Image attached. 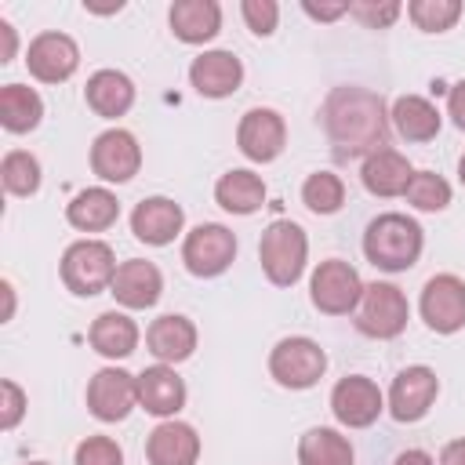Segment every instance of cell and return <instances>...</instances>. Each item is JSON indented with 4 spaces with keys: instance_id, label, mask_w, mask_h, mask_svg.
Listing matches in <instances>:
<instances>
[{
    "instance_id": "obj_1",
    "label": "cell",
    "mask_w": 465,
    "mask_h": 465,
    "mask_svg": "<svg viewBox=\"0 0 465 465\" xmlns=\"http://www.w3.org/2000/svg\"><path fill=\"white\" fill-rule=\"evenodd\" d=\"M323 131L338 156H371L389 149V109L371 87H334L323 102Z\"/></svg>"
},
{
    "instance_id": "obj_2",
    "label": "cell",
    "mask_w": 465,
    "mask_h": 465,
    "mask_svg": "<svg viewBox=\"0 0 465 465\" xmlns=\"http://www.w3.org/2000/svg\"><path fill=\"white\" fill-rule=\"evenodd\" d=\"M421 243H425L421 225L414 218H407V214H396V211L371 218V225L363 232V254H367V262L374 269H385V272L411 269L418 262V254H421Z\"/></svg>"
},
{
    "instance_id": "obj_3",
    "label": "cell",
    "mask_w": 465,
    "mask_h": 465,
    "mask_svg": "<svg viewBox=\"0 0 465 465\" xmlns=\"http://www.w3.org/2000/svg\"><path fill=\"white\" fill-rule=\"evenodd\" d=\"M258 258H262V272L272 287H294L302 280L305 258H309L305 229L291 218L269 222V229L262 232V243H258Z\"/></svg>"
},
{
    "instance_id": "obj_4",
    "label": "cell",
    "mask_w": 465,
    "mask_h": 465,
    "mask_svg": "<svg viewBox=\"0 0 465 465\" xmlns=\"http://www.w3.org/2000/svg\"><path fill=\"white\" fill-rule=\"evenodd\" d=\"M116 276V258H113V247L102 243V240H76L65 247L62 254V283L80 294V298H91L98 291H105Z\"/></svg>"
},
{
    "instance_id": "obj_5",
    "label": "cell",
    "mask_w": 465,
    "mask_h": 465,
    "mask_svg": "<svg viewBox=\"0 0 465 465\" xmlns=\"http://www.w3.org/2000/svg\"><path fill=\"white\" fill-rule=\"evenodd\" d=\"M407 316H411L407 294L396 283L374 280L363 287V298L356 305V331L367 338H396L403 334Z\"/></svg>"
},
{
    "instance_id": "obj_6",
    "label": "cell",
    "mask_w": 465,
    "mask_h": 465,
    "mask_svg": "<svg viewBox=\"0 0 465 465\" xmlns=\"http://www.w3.org/2000/svg\"><path fill=\"white\" fill-rule=\"evenodd\" d=\"M327 371V352L312 338H283L269 352V374L283 389H312Z\"/></svg>"
},
{
    "instance_id": "obj_7",
    "label": "cell",
    "mask_w": 465,
    "mask_h": 465,
    "mask_svg": "<svg viewBox=\"0 0 465 465\" xmlns=\"http://www.w3.org/2000/svg\"><path fill=\"white\" fill-rule=\"evenodd\" d=\"M309 298L320 312L327 316H345V312H356L360 298H363V280L360 272L341 262V258H327L316 265L312 272V283H309Z\"/></svg>"
},
{
    "instance_id": "obj_8",
    "label": "cell",
    "mask_w": 465,
    "mask_h": 465,
    "mask_svg": "<svg viewBox=\"0 0 465 465\" xmlns=\"http://www.w3.org/2000/svg\"><path fill=\"white\" fill-rule=\"evenodd\" d=\"M236 258V236L218 225V222H203L196 225L193 232H185V243H182V262L193 276H218L232 265Z\"/></svg>"
},
{
    "instance_id": "obj_9",
    "label": "cell",
    "mask_w": 465,
    "mask_h": 465,
    "mask_svg": "<svg viewBox=\"0 0 465 465\" xmlns=\"http://www.w3.org/2000/svg\"><path fill=\"white\" fill-rule=\"evenodd\" d=\"M418 309H421V320L436 334L461 331L465 327V280H458L454 272H440V276L425 280Z\"/></svg>"
},
{
    "instance_id": "obj_10",
    "label": "cell",
    "mask_w": 465,
    "mask_h": 465,
    "mask_svg": "<svg viewBox=\"0 0 465 465\" xmlns=\"http://www.w3.org/2000/svg\"><path fill=\"white\" fill-rule=\"evenodd\" d=\"M138 407V378L124 367H102L87 381V411L98 421H124Z\"/></svg>"
},
{
    "instance_id": "obj_11",
    "label": "cell",
    "mask_w": 465,
    "mask_h": 465,
    "mask_svg": "<svg viewBox=\"0 0 465 465\" xmlns=\"http://www.w3.org/2000/svg\"><path fill=\"white\" fill-rule=\"evenodd\" d=\"M142 167V149L138 138L124 127H109L94 138L91 145V171L102 182H131Z\"/></svg>"
},
{
    "instance_id": "obj_12",
    "label": "cell",
    "mask_w": 465,
    "mask_h": 465,
    "mask_svg": "<svg viewBox=\"0 0 465 465\" xmlns=\"http://www.w3.org/2000/svg\"><path fill=\"white\" fill-rule=\"evenodd\" d=\"M436 392H440L436 371H429L421 363L403 367L389 389V414L396 421H421L429 414V407L436 403Z\"/></svg>"
},
{
    "instance_id": "obj_13",
    "label": "cell",
    "mask_w": 465,
    "mask_h": 465,
    "mask_svg": "<svg viewBox=\"0 0 465 465\" xmlns=\"http://www.w3.org/2000/svg\"><path fill=\"white\" fill-rule=\"evenodd\" d=\"M331 411H334V418H338L341 425H349V429H367V425H374L378 414L385 411V396H381V389H378L371 378L349 374V378H341V381L331 389Z\"/></svg>"
},
{
    "instance_id": "obj_14",
    "label": "cell",
    "mask_w": 465,
    "mask_h": 465,
    "mask_svg": "<svg viewBox=\"0 0 465 465\" xmlns=\"http://www.w3.org/2000/svg\"><path fill=\"white\" fill-rule=\"evenodd\" d=\"M236 145L247 160L254 163H269L283 153L287 145V124L276 109H247L240 116V127H236Z\"/></svg>"
},
{
    "instance_id": "obj_15",
    "label": "cell",
    "mask_w": 465,
    "mask_h": 465,
    "mask_svg": "<svg viewBox=\"0 0 465 465\" xmlns=\"http://www.w3.org/2000/svg\"><path fill=\"white\" fill-rule=\"evenodd\" d=\"M25 65H29V73H33L40 84H62V80H69V76L76 73V65H80V47H76L73 36L51 29V33L33 36V44H29V51H25Z\"/></svg>"
},
{
    "instance_id": "obj_16",
    "label": "cell",
    "mask_w": 465,
    "mask_h": 465,
    "mask_svg": "<svg viewBox=\"0 0 465 465\" xmlns=\"http://www.w3.org/2000/svg\"><path fill=\"white\" fill-rule=\"evenodd\" d=\"M109 294L124 305V309H149L160 302L163 294V276L153 262L145 258H127L116 265V276L109 283Z\"/></svg>"
},
{
    "instance_id": "obj_17",
    "label": "cell",
    "mask_w": 465,
    "mask_h": 465,
    "mask_svg": "<svg viewBox=\"0 0 465 465\" xmlns=\"http://www.w3.org/2000/svg\"><path fill=\"white\" fill-rule=\"evenodd\" d=\"M189 84L203 98H229L243 84V65L232 51H203L189 65Z\"/></svg>"
},
{
    "instance_id": "obj_18",
    "label": "cell",
    "mask_w": 465,
    "mask_h": 465,
    "mask_svg": "<svg viewBox=\"0 0 465 465\" xmlns=\"http://www.w3.org/2000/svg\"><path fill=\"white\" fill-rule=\"evenodd\" d=\"M182 225H185V211L167 196H145L131 211V232L142 243H153V247L171 243L182 232Z\"/></svg>"
},
{
    "instance_id": "obj_19",
    "label": "cell",
    "mask_w": 465,
    "mask_h": 465,
    "mask_svg": "<svg viewBox=\"0 0 465 465\" xmlns=\"http://www.w3.org/2000/svg\"><path fill=\"white\" fill-rule=\"evenodd\" d=\"M149 465H196L200 458V436L189 421H160L145 440Z\"/></svg>"
},
{
    "instance_id": "obj_20",
    "label": "cell",
    "mask_w": 465,
    "mask_h": 465,
    "mask_svg": "<svg viewBox=\"0 0 465 465\" xmlns=\"http://www.w3.org/2000/svg\"><path fill=\"white\" fill-rule=\"evenodd\" d=\"M145 345H149V352L160 360V363H182V360H189L193 356V349H196V327H193V320L189 316H182V312H167V316H156L153 323H149V331H145Z\"/></svg>"
},
{
    "instance_id": "obj_21",
    "label": "cell",
    "mask_w": 465,
    "mask_h": 465,
    "mask_svg": "<svg viewBox=\"0 0 465 465\" xmlns=\"http://www.w3.org/2000/svg\"><path fill=\"white\" fill-rule=\"evenodd\" d=\"M138 403L156 418H174L185 407V381L174 374L171 363L145 367L138 374Z\"/></svg>"
},
{
    "instance_id": "obj_22",
    "label": "cell",
    "mask_w": 465,
    "mask_h": 465,
    "mask_svg": "<svg viewBox=\"0 0 465 465\" xmlns=\"http://www.w3.org/2000/svg\"><path fill=\"white\" fill-rule=\"evenodd\" d=\"M360 178H363L367 193L389 200V196H403V193H407V185H411V178H414V167H411V160H407L403 153H396V149H378V153H371V156L363 160Z\"/></svg>"
},
{
    "instance_id": "obj_23",
    "label": "cell",
    "mask_w": 465,
    "mask_h": 465,
    "mask_svg": "<svg viewBox=\"0 0 465 465\" xmlns=\"http://www.w3.org/2000/svg\"><path fill=\"white\" fill-rule=\"evenodd\" d=\"M171 33L182 44H207L222 29V7L214 0H178L171 4Z\"/></svg>"
},
{
    "instance_id": "obj_24",
    "label": "cell",
    "mask_w": 465,
    "mask_h": 465,
    "mask_svg": "<svg viewBox=\"0 0 465 465\" xmlns=\"http://www.w3.org/2000/svg\"><path fill=\"white\" fill-rule=\"evenodd\" d=\"M84 98H87V105H91L98 116L116 120V116H124V113L134 105V84H131V76L120 73V69H98V73L87 80Z\"/></svg>"
},
{
    "instance_id": "obj_25",
    "label": "cell",
    "mask_w": 465,
    "mask_h": 465,
    "mask_svg": "<svg viewBox=\"0 0 465 465\" xmlns=\"http://www.w3.org/2000/svg\"><path fill=\"white\" fill-rule=\"evenodd\" d=\"M87 338H91V349H94L98 356H105V360H124V356H131V352L138 349V323H134L127 312L109 309V312H98V316H94Z\"/></svg>"
},
{
    "instance_id": "obj_26",
    "label": "cell",
    "mask_w": 465,
    "mask_h": 465,
    "mask_svg": "<svg viewBox=\"0 0 465 465\" xmlns=\"http://www.w3.org/2000/svg\"><path fill=\"white\" fill-rule=\"evenodd\" d=\"M389 124L407 142H432L440 134V109L421 94H400L389 109Z\"/></svg>"
},
{
    "instance_id": "obj_27",
    "label": "cell",
    "mask_w": 465,
    "mask_h": 465,
    "mask_svg": "<svg viewBox=\"0 0 465 465\" xmlns=\"http://www.w3.org/2000/svg\"><path fill=\"white\" fill-rule=\"evenodd\" d=\"M65 218L80 232H102V229L116 225L120 203H116V196L109 189H84L65 203Z\"/></svg>"
},
{
    "instance_id": "obj_28",
    "label": "cell",
    "mask_w": 465,
    "mask_h": 465,
    "mask_svg": "<svg viewBox=\"0 0 465 465\" xmlns=\"http://www.w3.org/2000/svg\"><path fill=\"white\" fill-rule=\"evenodd\" d=\"M214 200L229 211V214H254L265 203V182L247 171V167H232L218 178L214 185Z\"/></svg>"
},
{
    "instance_id": "obj_29",
    "label": "cell",
    "mask_w": 465,
    "mask_h": 465,
    "mask_svg": "<svg viewBox=\"0 0 465 465\" xmlns=\"http://www.w3.org/2000/svg\"><path fill=\"white\" fill-rule=\"evenodd\" d=\"M44 120V102L25 84H4L0 87V124L11 134H25Z\"/></svg>"
},
{
    "instance_id": "obj_30",
    "label": "cell",
    "mask_w": 465,
    "mask_h": 465,
    "mask_svg": "<svg viewBox=\"0 0 465 465\" xmlns=\"http://www.w3.org/2000/svg\"><path fill=\"white\" fill-rule=\"evenodd\" d=\"M298 465H352V443L338 429L316 425L298 440Z\"/></svg>"
},
{
    "instance_id": "obj_31",
    "label": "cell",
    "mask_w": 465,
    "mask_h": 465,
    "mask_svg": "<svg viewBox=\"0 0 465 465\" xmlns=\"http://www.w3.org/2000/svg\"><path fill=\"white\" fill-rule=\"evenodd\" d=\"M0 178L11 196H33L40 189V160L25 149H11L0 163Z\"/></svg>"
},
{
    "instance_id": "obj_32",
    "label": "cell",
    "mask_w": 465,
    "mask_h": 465,
    "mask_svg": "<svg viewBox=\"0 0 465 465\" xmlns=\"http://www.w3.org/2000/svg\"><path fill=\"white\" fill-rule=\"evenodd\" d=\"M302 203L312 214H334L345 203V185L334 171H312L302 185Z\"/></svg>"
},
{
    "instance_id": "obj_33",
    "label": "cell",
    "mask_w": 465,
    "mask_h": 465,
    "mask_svg": "<svg viewBox=\"0 0 465 465\" xmlns=\"http://www.w3.org/2000/svg\"><path fill=\"white\" fill-rule=\"evenodd\" d=\"M407 15L421 33H443L461 18V0H411Z\"/></svg>"
},
{
    "instance_id": "obj_34",
    "label": "cell",
    "mask_w": 465,
    "mask_h": 465,
    "mask_svg": "<svg viewBox=\"0 0 465 465\" xmlns=\"http://www.w3.org/2000/svg\"><path fill=\"white\" fill-rule=\"evenodd\" d=\"M403 196L418 211H443L450 203V185L436 171H414V178H411V185H407Z\"/></svg>"
},
{
    "instance_id": "obj_35",
    "label": "cell",
    "mask_w": 465,
    "mask_h": 465,
    "mask_svg": "<svg viewBox=\"0 0 465 465\" xmlns=\"http://www.w3.org/2000/svg\"><path fill=\"white\" fill-rule=\"evenodd\" d=\"M400 11L403 7L396 0H381V4H374V0H352L349 4V15L360 18L367 29H389L400 18Z\"/></svg>"
},
{
    "instance_id": "obj_36",
    "label": "cell",
    "mask_w": 465,
    "mask_h": 465,
    "mask_svg": "<svg viewBox=\"0 0 465 465\" xmlns=\"http://www.w3.org/2000/svg\"><path fill=\"white\" fill-rule=\"evenodd\" d=\"M76 465H124V450L109 436H87L76 447Z\"/></svg>"
},
{
    "instance_id": "obj_37",
    "label": "cell",
    "mask_w": 465,
    "mask_h": 465,
    "mask_svg": "<svg viewBox=\"0 0 465 465\" xmlns=\"http://www.w3.org/2000/svg\"><path fill=\"white\" fill-rule=\"evenodd\" d=\"M240 15H243L247 29L258 33V36H269V33L276 29V22H280L276 0H243V4H240Z\"/></svg>"
},
{
    "instance_id": "obj_38",
    "label": "cell",
    "mask_w": 465,
    "mask_h": 465,
    "mask_svg": "<svg viewBox=\"0 0 465 465\" xmlns=\"http://www.w3.org/2000/svg\"><path fill=\"white\" fill-rule=\"evenodd\" d=\"M0 396H4V400H0V429L11 432V429L18 425V418L25 414V392H22L11 378H4V381H0Z\"/></svg>"
},
{
    "instance_id": "obj_39",
    "label": "cell",
    "mask_w": 465,
    "mask_h": 465,
    "mask_svg": "<svg viewBox=\"0 0 465 465\" xmlns=\"http://www.w3.org/2000/svg\"><path fill=\"white\" fill-rule=\"evenodd\" d=\"M302 11H305L309 18H316V22H334V18L349 15V0H338V4H312V0H305Z\"/></svg>"
},
{
    "instance_id": "obj_40",
    "label": "cell",
    "mask_w": 465,
    "mask_h": 465,
    "mask_svg": "<svg viewBox=\"0 0 465 465\" xmlns=\"http://www.w3.org/2000/svg\"><path fill=\"white\" fill-rule=\"evenodd\" d=\"M447 113H450L454 127L465 131V80H458V84L447 91Z\"/></svg>"
},
{
    "instance_id": "obj_41",
    "label": "cell",
    "mask_w": 465,
    "mask_h": 465,
    "mask_svg": "<svg viewBox=\"0 0 465 465\" xmlns=\"http://www.w3.org/2000/svg\"><path fill=\"white\" fill-rule=\"evenodd\" d=\"M440 465H465V436L461 440H450L440 450Z\"/></svg>"
},
{
    "instance_id": "obj_42",
    "label": "cell",
    "mask_w": 465,
    "mask_h": 465,
    "mask_svg": "<svg viewBox=\"0 0 465 465\" xmlns=\"http://www.w3.org/2000/svg\"><path fill=\"white\" fill-rule=\"evenodd\" d=\"M0 36H4L0 62H11V58H15V44H18V36H15V25H11V22H4V18H0Z\"/></svg>"
},
{
    "instance_id": "obj_43",
    "label": "cell",
    "mask_w": 465,
    "mask_h": 465,
    "mask_svg": "<svg viewBox=\"0 0 465 465\" xmlns=\"http://www.w3.org/2000/svg\"><path fill=\"white\" fill-rule=\"evenodd\" d=\"M392 465H436V461H432V454H425V450L411 447V450H400Z\"/></svg>"
},
{
    "instance_id": "obj_44",
    "label": "cell",
    "mask_w": 465,
    "mask_h": 465,
    "mask_svg": "<svg viewBox=\"0 0 465 465\" xmlns=\"http://www.w3.org/2000/svg\"><path fill=\"white\" fill-rule=\"evenodd\" d=\"M458 178H461V185H465V156L458 160Z\"/></svg>"
},
{
    "instance_id": "obj_45",
    "label": "cell",
    "mask_w": 465,
    "mask_h": 465,
    "mask_svg": "<svg viewBox=\"0 0 465 465\" xmlns=\"http://www.w3.org/2000/svg\"><path fill=\"white\" fill-rule=\"evenodd\" d=\"M29 465H47V461H29Z\"/></svg>"
}]
</instances>
